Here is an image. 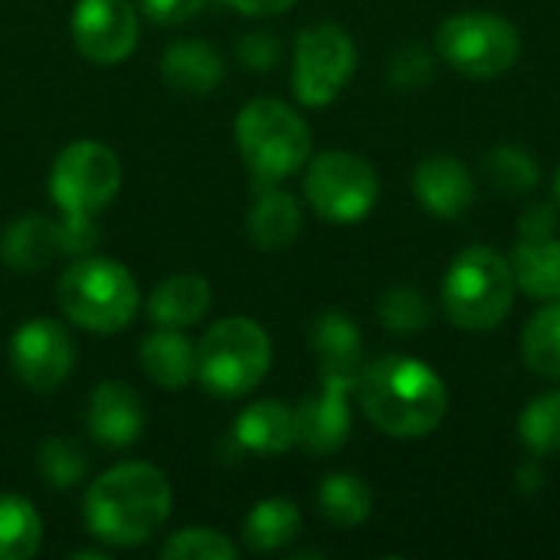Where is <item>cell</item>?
Segmentation results:
<instances>
[{
	"label": "cell",
	"mask_w": 560,
	"mask_h": 560,
	"mask_svg": "<svg viewBox=\"0 0 560 560\" xmlns=\"http://www.w3.org/2000/svg\"><path fill=\"white\" fill-rule=\"evenodd\" d=\"M525 364L548 381H560V299L538 308L522 335Z\"/></svg>",
	"instance_id": "26"
},
{
	"label": "cell",
	"mask_w": 560,
	"mask_h": 560,
	"mask_svg": "<svg viewBox=\"0 0 560 560\" xmlns=\"http://www.w3.org/2000/svg\"><path fill=\"white\" fill-rule=\"evenodd\" d=\"M318 509L338 528H358L371 518L374 495L364 479H358L351 472H335L318 489Z\"/></svg>",
	"instance_id": "25"
},
{
	"label": "cell",
	"mask_w": 560,
	"mask_h": 560,
	"mask_svg": "<svg viewBox=\"0 0 560 560\" xmlns=\"http://www.w3.org/2000/svg\"><path fill=\"white\" fill-rule=\"evenodd\" d=\"M236 148L259 190L282 184L308 164L312 131L285 102L253 98L236 115Z\"/></svg>",
	"instance_id": "3"
},
{
	"label": "cell",
	"mask_w": 560,
	"mask_h": 560,
	"mask_svg": "<svg viewBox=\"0 0 560 560\" xmlns=\"http://www.w3.org/2000/svg\"><path fill=\"white\" fill-rule=\"evenodd\" d=\"M36 469H39V476H43V482H46L49 489L66 492V489H72V486H79V482L85 479V472H89V456H85V450H82L79 443L56 436V440H46V443L39 446V453H36Z\"/></svg>",
	"instance_id": "29"
},
{
	"label": "cell",
	"mask_w": 560,
	"mask_h": 560,
	"mask_svg": "<svg viewBox=\"0 0 560 560\" xmlns=\"http://www.w3.org/2000/svg\"><path fill=\"white\" fill-rule=\"evenodd\" d=\"M518 436L535 456H548L560 450V390L535 397L522 420H518Z\"/></svg>",
	"instance_id": "30"
},
{
	"label": "cell",
	"mask_w": 560,
	"mask_h": 560,
	"mask_svg": "<svg viewBox=\"0 0 560 560\" xmlns=\"http://www.w3.org/2000/svg\"><path fill=\"white\" fill-rule=\"evenodd\" d=\"M305 197L328 223H361L381 197V180L364 158L351 151H328L308 164Z\"/></svg>",
	"instance_id": "8"
},
{
	"label": "cell",
	"mask_w": 560,
	"mask_h": 560,
	"mask_svg": "<svg viewBox=\"0 0 560 560\" xmlns=\"http://www.w3.org/2000/svg\"><path fill=\"white\" fill-rule=\"evenodd\" d=\"M246 230H249V240L266 253L289 249L302 233V207L292 194L279 190V184L259 187Z\"/></svg>",
	"instance_id": "20"
},
{
	"label": "cell",
	"mask_w": 560,
	"mask_h": 560,
	"mask_svg": "<svg viewBox=\"0 0 560 560\" xmlns=\"http://www.w3.org/2000/svg\"><path fill=\"white\" fill-rule=\"evenodd\" d=\"M515 302L512 262L492 246L463 249L443 279V308L463 331L499 328Z\"/></svg>",
	"instance_id": "4"
},
{
	"label": "cell",
	"mask_w": 560,
	"mask_h": 560,
	"mask_svg": "<svg viewBox=\"0 0 560 560\" xmlns=\"http://www.w3.org/2000/svg\"><path fill=\"white\" fill-rule=\"evenodd\" d=\"M121 187V161L102 141H72L49 171V194L62 213H98Z\"/></svg>",
	"instance_id": "9"
},
{
	"label": "cell",
	"mask_w": 560,
	"mask_h": 560,
	"mask_svg": "<svg viewBox=\"0 0 560 560\" xmlns=\"http://www.w3.org/2000/svg\"><path fill=\"white\" fill-rule=\"evenodd\" d=\"M43 522L20 495H0V560H30L39 551Z\"/></svg>",
	"instance_id": "27"
},
{
	"label": "cell",
	"mask_w": 560,
	"mask_h": 560,
	"mask_svg": "<svg viewBox=\"0 0 560 560\" xmlns=\"http://www.w3.org/2000/svg\"><path fill=\"white\" fill-rule=\"evenodd\" d=\"M413 194L423 203L427 213L440 220H456L463 217L472 200H476V180L469 167L459 158L436 154L417 164L413 171Z\"/></svg>",
	"instance_id": "14"
},
{
	"label": "cell",
	"mask_w": 560,
	"mask_h": 560,
	"mask_svg": "<svg viewBox=\"0 0 560 560\" xmlns=\"http://www.w3.org/2000/svg\"><path fill=\"white\" fill-rule=\"evenodd\" d=\"M210 302H213V289L203 276L177 272L151 292L148 315L158 328H187L210 312Z\"/></svg>",
	"instance_id": "18"
},
{
	"label": "cell",
	"mask_w": 560,
	"mask_h": 560,
	"mask_svg": "<svg viewBox=\"0 0 560 560\" xmlns=\"http://www.w3.org/2000/svg\"><path fill=\"white\" fill-rule=\"evenodd\" d=\"M158 555L164 560H233L236 545L213 528H180L161 545Z\"/></svg>",
	"instance_id": "32"
},
{
	"label": "cell",
	"mask_w": 560,
	"mask_h": 560,
	"mask_svg": "<svg viewBox=\"0 0 560 560\" xmlns=\"http://www.w3.org/2000/svg\"><path fill=\"white\" fill-rule=\"evenodd\" d=\"M226 75L223 56L203 39H177L161 59V79L180 95H210Z\"/></svg>",
	"instance_id": "16"
},
{
	"label": "cell",
	"mask_w": 560,
	"mask_h": 560,
	"mask_svg": "<svg viewBox=\"0 0 560 560\" xmlns=\"http://www.w3.org/2000/svg\"><path fill=\"white\" fill-rule=\"evenodd\" d=\"M541 482H545V472H541L538 459H532V463H525V466L518 469V489H522L525 495L538 492V489H541Z\"/></svg>",
	"instance_id": "39"
},
{
	"label": "cell",
	"mask_w": 560,
	"mask_h": 560,
	"mask_svg": "<svg viewBox=\"0 0 560 560\" xmlns=\"http://www.w3.org/2000/svg\"><path fill=\"white\" fill-rule=\"evenodd\" d=\"M312 348L318 354L322 377H341L358 384L361 374V331L341 312H325L312 325Z\"/></svg>",
	"instance_id": "19"
},
{
	"label": "cell",
	"mask_w": 560,
	"mask_h": 560,
	"mask_svg": "<svg viewBox=\"0 0 560 560\" xmlns=\"http://www.w3.org/2000/svg\"><path fill=\"white\" fill-rule=\"evenodd\" d=\"M302 535V512L289 499H262L243 522V541L256 555H272Z\"/></svg>",
	"instance_id": "23"
},
{
	"label": "cell",
	"mask_w": 560,
	"mask_h": 560,
	"mask_svg": "<svg viewBox=\"0 0 560 560\" xmlns=\"http://www.w3.org/2000/svg\"><path fill=\"white\" fill-rule=\"evenodd\" d=\"M236 56L243 59L246 69L266 72V69H272V66L279 62L282 46H279V39H276L272 33H246V36L240 39V46H236Z\"/></svg>",
	"instance_id": "35"
},
{
	"label": "cell",
	"mask_w": 560,
	"mask_h": 560,
	"mask_svg": "<svg viewBox=\"0 0 560 560\" xmlns=\"http://www.w3.org/2000/svg\"><path fill=\"white\" fill-rule=\"evenodd\" d=\"M436 72V62H433V52L420 43H404L390 62H387V79L394 89H404V92H413V89H423Z\"/></svg>",
	"instance_id": "33"
},
{
	"label": "cell",
	"mask_w": 560,
	"mask_h": 560,
	"mask_svg": "<svg viewBox=\"0 0 560 560\" xmlns=\"http://www.w3.org/2000/svg\"><path fill=\"white\" fill-rule=\"evenodd\" d=\"M226 7L246 13V16H272V13H282L289 10L295 0H223Z\"/></svg>",
	"instance_id": "38"
},
{
	"label": "cell",
	"mask_w": 560,
	"mask_h": 560,
	"mask_svg": "<svg viewBox=\"0 0 560 560\" xmlns=\"http://www.w3.org/2000/svg\"><path fill=\"white\" fill-rule=\"evenodd\" d=\"M555 230H558V210L551 203H535L518 220L522 240H551Z\"/></svg>",
	"instance_id": "37"
},
{
	"label": "cell",
	"mask_w": 560,
	"mask_h": 560,
	"mask_svg": "<svg viewBox=\"0 0 560 560\" xmlns=\"http://www.w3.org/2000/svg\"><path fill=\"white\" fill-rule=\"evenodd\" d=\"M72 43L95 66H115L138 46V13L131 0H79L72 10Z\"/></svg>",
	"instance_id": "11"
},
{
	"label": "cell",
	"mask_w": 560,
	"mask_h": 560,
	"mask_svg": "<svg viewBox=\"0 0 560 560\" xmlns=\"http://www.w3.org/2000/svg\"><path fill=\"white\" fill-rule=\"evenodd\" d=\"M272 364V341L253 318H223L197 345V377L220 397L249 394Z\"/></svg>",
	"instance_id": "6"
},
{
	"label": "cell",
	"mask_w": 560,
	"mask_h": 560,
	"mask_svg": "<svg viewBox=\"0 0 560 560\" xmlns=\"http://www.w3.org/2000/svg\"><path fill=\"white\" fill-rule=\"evenodd\" d=\"M512 272L515 285L525 289V295L555 302L560 299V243L551 240H522L512 253Z\"/></svg>",
	"instance_id": "24"
},
{
	"label": "cell",
	"mask_w": 560,
	"mask_h": 560,
	"mask_svg": "<svg viewBox=\"0 0 560 560\" xmlns=\"http://www.w3.org/2000/svg\"><path fill=\"white\" fill-rule=\"evenodd\" d=\"M56 302L72 325L92 335H115L138 312V285L115 259H79L59 276Z\"/></svg>",
	"instance_id": "5"
},
{
	"label": "cell",
	"mask_w": 560,
	"mask_h": 560,
	"mask_svg": "<svg viewBox=\"0 0 560 560\" xmlns=\"http://www.w3.org/2000/svg\"><path fill=\"white\" fill-rule=\"evenodd\" d=\"M436 52L450 69L469 79H495L515 69L522 56V36L499 13L466 10L443 20L436 30Z\"/></svg>",
	"instance_id": "7"
},
{
	"label": "cell",
	"mask_w": 560,
	"mask_h": 560,
	"mask_svg": "<svg viewBox=\"0 0 560 560\" xmlns=\"http://www.w3.org/2000/svg\"><path fill=\"white\" fill-rule=\"evenodd\" d=\"M62 253V240H59V220L43 217V213H26L16 217L0 243V256L10 269L16 272H36L43 266H49L56 256Z\"/></svg>",
	"instance_id": "17"
},
{
	"label": "cell",
	"mask_w": 560,
	"mask_h": 560,
	"mask_svg": "<svg viewBox=\"0 0 560 560\" xmlns=\"http://www.w3.org/2000/svg\"><path fill=\"white\" fill-rule=\"evenodd\" d=\"M555 190H558V200H560V171H558V177H555Z\"/></svg>",
	"instance_id": "40"
},
{
	"label": "cell",
	"mask_w": 560,
	"mask_h": 560,
	"mask_svg": "<svg viewBox=\"0 0 560 560\" xmlns=\"http://www.w3.org/2000/svg\"><path fill=\"white\" fill-rule=\"evenodd\" d=\"M141 371L164 390H180L197 377V348L180 328H158L141 341Z\"/></svg>",
	"instance_id": "21"
},
{
	"label": "cell",
	"mask_w": 560,
	"mask_h": 560,
	"mask_svg": "<svg viewBox=\"0 0 560 560\" xmlns=\"http://www.w3.org/2000/svg\"><path fill=\"white\" fill-rule=\"evenodd\" d=\"M358 66V49L338 23H318L299 33L292 56V89L308 108L331 105Z\"/></svg>",
	"instance_id": "10"
},
{
	"label": "cell",
	"mask_w": 560,
	"mask_h": 560,
	"mask_svg": "<svg viewBox=\"0 0 560 560\" xmlns=\"http://www.w3.org/2000/svg\"><path fill=\"white\" fill-rule=\"evenodd\" d=\"M354 390L351 381L322 377L318 394H308L295 407V446L308 456H328L345 446L351 433V407L348 394Z\"/></svg>",
	"instance_id": "13"
},
{
	"label": "cell",
	"mask_w": 560,
	"mask_h": 560,
	"mask_svg": "<svg viewBox=\"0 0 560 560\" xmlns=\"http://www.w3.org/2000/svg\"><path fill=\"white\" fill-rule=\"evenodd\" d=\"M354 394L364 417L387 436L420 440L430 436L450 407L440 374L413 358H381L361 368Z\"/></svg>",
	"instance_id": "1"
},
{
	"label": "cell",
	"mask_w": 560,
	"mask_h": 560,
	"mask_svg": "<svg viewBox=\"0 0 560 560\" xmlns=\"http://www.w3.org/2000/svg\"><path fill=\"white\" fill-rule=\"evenodd\" d=\"M144 430V410L138 394L121 381H105L89 397V433L95 443L121 450Z\"/></svg>",
	"instance_id": "15"
},
{
	"label": "cell",
	"mask_w": 560,
	"mask_h": 560,
	"mask_svg": "<svg viewBox=\"0 0 560 560\" xmlns=\"http://www.w3.org/2000/svg\"><path fill=\"white\" fill-rule=\"evenodd\" d=\"M203 3L207 0H141L144 13L154 23H164V26H177V23L194 20L203 10Z\"/></svg>",
	"instance_id": "36"
},
{
	"label": "cell",
	"mask_w": 560,
	"mask_h": 560,
	"mask_svg": "<svg viewBox=\"0 0 560 560\" xmlns=\"http://www.w3.org/2000/svg\"><path fill=\"white\" fill-rule=\"evenodd\" d=\"M377 315L390 335H420L430 325V302L413 285H394L381 295Z\"/></svg>",
	"instance_id": "31"
},
{
	"label": "cell",
	"mask_w": 560,
	"mask_h": 560,
	"mask_svg": "<svg viewBox=\"0 0 560 560\" xmlns=\"http://www.w3.org/2000/svg\"><path fill=\"white\" fill-rule=\"evenodd\" d=\"M10 364L13 374L33 390H56L66 384L75 364L72 338L62 325L49 318H33L16 328L10 341Z\"/></svg>",
	"instance_id": "12"
},
{
	"label": "cell",
	"mask_w": 560,
	"mask_h": 560,
	"mask_svg": "<svg viewBox=\"0 0 560 560\" xmlns=\"http://www.w3.org/2000/svg\"><path fill=\"white\" fill-rule=\"evenodd\" d=\"M59 240H62V253H69V256L89 253L98 240L95 217L92 213H62L59 217Z\"/></svg>",
	"instance_id": "34"
},
{
	"label": "cell",
	"mask_w": 560,
	"mask_h": 560,
	"mask_svg": "<svg viewBox=\"0 0 560 560\" xmlns=\"http://www.w3.org/2000/svg\"><path fill=\"white\" fill-rule=\"evenodd\" d=\"M482 174L499 197H522L538 184V161L515 144H499L482 158Z\"/></svg>",
	"instance_id": "28"
},
{
	"label": "cell",
	"mask_w": 560,
	"mask_h": 560,
	"mask_svg": "<svg viewBox=\"0 0 560 560\" xmlns=\"http://www.w3.org/2000/svg\"><path fill=\"white\" fill-rule=\"evenodd\" d=\"M233 436L249 453L279 456L295 446V410H289L282 400H256L236 417Z\"/></svg>",
	"instance_id": "22"
},
{
	"label": "cell",
	"mask_w": 560,
	"mask_h": 560,
	"mask_svg": "<svg viewBox=\"0 0 560 560\" xmlns=\"http://www.w3.org/2000/svg\"><path fill=\"white\" fill-rule=\"evenodd\" d=\"M171 482L151 463H121L102 472L85 492V525L115 548H138L164 528Z\"/></svg>",
	"instance_id": "2"
}]
</instances>
